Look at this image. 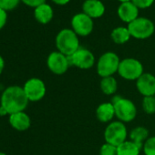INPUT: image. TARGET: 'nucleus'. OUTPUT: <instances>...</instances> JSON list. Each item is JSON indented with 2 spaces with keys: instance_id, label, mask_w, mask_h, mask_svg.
Segmentation results:
<instances>
[{
  "instance_id": "nucleus-1",
  "label": "nucleus",
  "mask_w": 155,
  "mask_h": 155,
  "mask_svg": "<svg viewBox=\"0 0 155 155\" xmlns=\"http://www.w3.org/2000/svg\"><path fill=\"white\" fill-rule=\"evenodd\" d=\"M28 99L26 96L23 87L17 85L8 87L1 95L0 105L4 107L8 115L24 111L28 105Z\"/></svg>"
},
{
  "instance_id": "nucleus-2",
  "label": "nucleus",
  "mask_w": 155,
  "mask_h": 155,
  "mask_svg": "<svg viewBox=\"0 0 155 155\" xmlns=\"http://www.w3.org/2000/svg\"><path fill=\"white\" fill-rule=\"evenodd\" d=\"M111 103L114 106L115 117L118 120L128 123L135 120L137 116V107L131 100L121 97L120 95H114Z\"/></svg>"
},
{
  "instance_id": "nucleus-3",
  "label": "nucleus",
  "mask_w": 155,
  "mask_h": 155,
  "mask_svg": "<svg viewBox=\"0 0 155 155\" xmlns=\"http://www.w3.org/2000/svg\"><path fill=\"white\" fill-rule=\"evenodd\" d=\"M56 47L58 51L69 57L81 48L79 36L72 29L64 28L56 37Z\"/></svg>"
},
{
  "instance_id": "nucleus-4",
  "label": "nucleus",
  "mask_w": 155,
  "mask_h": 155,
  "mask_svg": "<svg viewBox=\"0 0 155 155\" xmlns=\"http://www.w3.org/2000/svg\"><path fill=\"white\" fill-rule=\"evenodd\" d=\"M120 59L119 56L112 51L103 53L96 63L97 73L101 78L112 77L118 73Z\"/></svg>"
},
{
  "instance_id": "nucleus-5",
  "label": "nucleus",
  "mask_w": 155,
  "mask_h": 155,
  "mask_svg": "<svg viewBox=\"0 0 155 155\" xmlns=\"http://www.w3.org/2000/svg\"><path fill=\"white\" fill-rule=\"evenodd\" d=\"M103 137L105 142L118 147L120 144L127 140L129 131L125 123L117 120L107 124L103 132Z\"/></svg>"
},
{
  "instance_id": "nucleus-6",
  "label": "nucleus",
  "mask_w": 155,
  "mask_h": 155,
  "mask_svg": "<svg viewBox=\"0 0 155 155\" xmlns=\"http://www.w3.org/2000/svg\"><path fill=\"white\" fill-rule=\"evenodd\" d=\"M143 73V65L137 58H126L120 60L118 74L123 80L136 81Z\"/></svg>"
},
{
  "instance_id": "nucleus-7",
  "label": "nucleus",
  "mask_w": 155,
  "mask_h": 155,
  "mask_svg": "<svg viewBox=\"0 0 155 155\" xmlns=\"http://www.w3.org/2000/svg\"><path fill=\"white\" fill-rule=\"evenodd\" d=\"M130 36L137 39H146L152 36L155 30L154 24L146 18H138L128 25Z\"/></svg>"
},
{
  "instance_id": "nucleus-8",
  "label": "nucleus",
  "mask_w": 155,
  "mask_h": 155,
  "mask_svg": "<svg viewBox=\"0 0 155 155\" xmlns=\"http://www.w3.org/2000/svg\"><path fill=\"white\" fill-rule=\"evenodd\" d=\"M68 59L70 66H74L82 70L91 68L96 63L93 53L85 48H80L75 53L68 57Z\"/></svg>"
},
{
  "instance_id": "nucleus-9",
  "label": "nucleus",
  "mask_w": 155,
  "mask_h": 155,
  "mask_svg": "<svg viewBox=\"0 0 155 155\" xmlns=\"http://www.w3.org/2000/svg\"><path fill=\"white\" fill-rule=\"evenodd\" d=\"M24 91L29 101H41L47 92L45 82L38 78H31L28 80L23 86Z\"/></svg>"
},
{
  "instance_id": "nucleus-10",
  "label": "nucleus",
  "mask_w": 155,
  "mask_h": 155,
  "mask_svg": "<svg viewBox=\"0 0 155 155\" xmlns=\"http://www.w3.org/2000/svg\"><path fill=\"white\" fill-rule=\"evenodd\" d=\"M47 66L50 72L60 76L68 70L70 63L68 56L60 53L59 51H53L47 58Z\"/></svg>"
},
{
  "instance_id": "nucleus-11",
  "label": "nucleus",
  "mask_w": 155,
  "mask_h": 155,
  "mask_svg": "<svg viewBox=\"0 0 155 155\" xmlns=\"http://www.w3.org/2000/svg\"><path fill=\"white\" fill-rule=\"evenodd\" d=\"M72 30L81 37L89 36L93 30V20L84 13L75 15L71 19Z\"/></svg>"
},
{
  "instance_id": "nucleus-12",
  "label": "nucleus",
  "mask_w": 155,
  "mask_h": 155,
  "mask_svg": "<svg viewBox=\"0 0 155 155\" xmlns=\"http://www.w3.org/2000/svg\"><path fill=\"white\" fill-rule=\"evenodd\" d=\"M138 92L143 97L155 95V76L150 72H144L135 81Z\"/></svg>"
},
{
  "instance_id": "nucleus-13",
  "label": "nucleus",
  "mask_w": 155,
  "mask_h": 155,
  "mask_svg": "<svg viewBox=\"0 0 155 155\" xmlns=\"http://www.w3.org/2000/svg\"><path fill=\"white\" fill-rule=\"evenodd\" d=\"M118 16L123 22L130 24L139 18V8L131 1L121 3L118 8Z\"/></svg>"
},
{
  "instance_id": "nucleus-14",
  "label": "nucleus",
  "mask_w": 155,
  "mask_h": 155,
  "mask_svg": "<svg viewBox=\"0 0 155 155\" xmlns=\"http://www.w3.org/2000/svg\"><path fill=\"white\" fill-rule=\"evenodd\" d=\"M8 122L13 129L18 131H25L31 126V119L25 111L9 115Z\"/></svg>"
},
{
  "instance_id": "nucleus-15",
  "label": "nucleus",
  "mask_w": 155,
  "mask_h": 155,
  "mask_svg": "<svg viewBox=\"0 0 155 155\" xmlns=\"http://www.w3.org/2000/svg\"><path fill=\"white\" fill-rule=\"evenodd\" d=\"M95 115L97 120L101 123H110L115 117V110L111 101L102 102L96 108Z\"/></svg>"
},
{
  "instance_id": "nucleus-16",
  "label": "nucleus",
  "mask_w": 155,
  "mask_h": 155,
  "mask_svg": "<svg viewBox=\"0 0 155 155\" xmlns=\"http://www.w3.org/2000/svg\"><path fill=\"white\" fill-rule=\"evenodd\" d=\"M83 13L91 18H98L103 16L105 7L100 0H86L82 6Z\"/></svg>"
},
{
  "instance_id": "nucleus-17",
  "label": "nucleus",
  "mask_w": 155,
  "mask_h": 155,
  "mask_svg": "<svg viewBox=\"0 0 155 155\" xmlns=\"http://www.w3.org/2000/svg\"><path fill=\"white\" fill-rule=\"evenodd\" d=\"M53 9L52 8L44 3L38 7H37L34 10V17L36 20L40 24H48L53 18Z\"/></svg>"
},
{
  "instance_id": "nucleus-18",
  "label": "nucleus",
  "mask_w": 155,
  "mask_h": 155,
  "mask_svg": "<svg viewBox=\"0 0 155 155\" xmlns=\"http://www.w3.org/2000/svg\"><path fill=\"white\" fill-rule=\"evenodd\" d=\"M142 151V146L127 140L117 147V155H140Z\"/></svg>"
},
{
  "instance_id": "nucleus-19",
  "label": "nucleus",
  "mask_w": 155,
  "mask_h": 155,
  "mask_svg": "<svg viewBox=\"0 0 155 155\" xmlns=\"http://www.w3.org/2000/svg\"><path fill=\"white\" fill-rule=\"evenodd\" d=\"M118 81L115 79V77H106L101 78L100 82V89L101 92L107 96H114L118 91Z\"/></svg>"
},
{
  "instance_id": "nucleus-20",
  "label": "nucleus",
  "mask_w": 155,
  "mask_h": 155,
  "mask_svg": "<svg viewBox=\"0 0 155 155\" xmlns=\"http://www.w3.org/2000/svg\"><path fill=\"white\" fill-rule=\"evenodd\" d=\"M150 137L149 130L144 126H137L134 127L129 132V139L140 145H143V143Z\"/></svg>"
},
{
  "instance_id": "nucleus-21",
  "label": "nucleus",
  "mask_w": 155,
  "mask_h": 155,
  "mask_svg": "<svg viewBox=\"0 0 155 155\" xmlns=\"http://www.w3.org/2000/svg\"><path fill=\"white\" fill-rule=\"evenodd\" d=\"M110 38L114 43H116L118 45H122V44H125L126 42H128L130 40V38H131V36H130V33L128 28L118 27L112 30V32L110 34Z\"/></svg>"
},
{
  "instance_id": "nucleus-22",
  "label": "nucleus",
  "mask_w": 155,
  "mask_h": 155,
  "mask_svg": "<svg viewBox=\"0 0 155 155\" xmlns=\"http://www.w3.org/2000/svg\"><path fill=\"white\" fill-rule=\"evenodd\" d=\"M141 108L142 110L149 115L155 113V97L154 96H149V97H143L141 101Z\"/></svg>"
},
{
  "instance_id": "nucleus-23",
  "label": "nucleus",
  "mask_w": 155,
  "mask_h": 155,
  "mask_svg": "<svg viewBox=\"0 0 155 155\" xmlns=\"http://www.w3.org/2000/svg\"><path fill=\"white\" fill-rule=\"evenodd\" d=\"M144 155H155V136L149 137L142 145Z\"/></svg>"
},
{
  "instance_id": "nucleus-24",
  "label": "nucleus",
  "mask_w": 155,
  "mask_h": 155,
  "mask_svg": "<svg viewBox=\"0 0 155 155\" xmlns=\"http://www.w3.org/2000/svg\"><path fill=\"white\" fill-rule=\"evenodd\" d=\"M99 155H117V147L112 144L104 142L100 148Z\"/></svg>"
},
{
  "instance_id": "nucleus-25",
  "label": "nucleus",
  "mask_w": 155,
  "mask_h": 155,
  "mask_svg": "<svg viewBox=\"0 0 155 155\" xmlns=\"http://www.w3.org/2000/svg\"><path fill=\"white\" fill-rule=\"evenodd\" d=\"M21 0H0V8L5 11L15 9L20 3Z\"/></svg>"
},
{
  "instance_id": "nucleus-26",
  "label": "nucleus",
  "mask_w": 155,
  "mask_h": 155,
  "mask_svg": "<svg viewBox=\"0 0 155 155\" xmlns=\"http://www.w3.org/2000/svg\"><path fill=\"white\" fill-rule=\"evenodd\" d=\"M131 2L138 8H147L153 4L154 0H131Z\"/></svg>"
},
{
  "instance_id": "nucleus-27",
  "label": "nucleus",
  "mask_w": 155,
  "mask_h": 155,
  "mask_svg": "<svg viewBox=\"0 0 155 155\" xmlns=\"http://www.w3.org/2000/svg\"><path fill=\"white\" fill-rule=\"evenodd\" d=\"M21 2L24 3L28 7L36 8L37 7L44 4L46 2V0H21Z\"/></svg>"
},
{
  "instance_id": "nucleus-28",
  "label": "nucleus",
  "mask_w": 155,
  "mask_h": 155,
  "mask_svg": "<svg viewBox=\"0 0 155 155\" xmlns=\"http://www.w3.org/2000/svg\"><path fill=\"white\" fill-rule=\"evenodd\" d=\"M8 20V13L7 11L0 8V30H1L7 24Z\"/></svg>"
},
{
  "instance_id": "nucleus-29",
  "label": "nucleus",
  "mask_w": 155,
  "mask_h": 155,
  "mask_svg": "<svg viewBox=\"0 0 155 155\" xmlns=\"http://www.w3.org/2000/svg\"><path fill=\"white\" fill-rule=\"evenodd\" d=\"M52 1L57 4V5H59V6H64V5H67L70 0H52Z\"/></svg>"
},
{
  "instance_id": "nucleus-30",
  "label": "nucleus",
  "mask_w": 155,
  "mask_h": 155,
  "mask_svg": "<svg viewBox=\"0 0 155 155\" xmlns=\"http://www.w3.org/2000/svg\"><path fill=\"white\" fill-rule=\"evenodd\" d=\"M4 68H5V60H4L3 57L0 55V75L2 74Z\"/></svg>"
},
{
  "instance_id": "nucleus-31",
  "label": "nucleus",
  "mask_w": 155,
  "mask_h": 155,
  "mask_svg": "<svg viewBox=\"0 0 155 155\" xmlns=\"http://www.w3.org/2000/svg\"><path fill=\"white\" fill-rule=\"evenodd\" d=\"M7 115H8V113L6 110V109L4 107H2L1 105H0V117H5Z\"/></svg>"
},
{
  "instance_id": "nucleus-32",
  "label": "nucleus",
  "mask_w": 155,
  "mask_h": 155,
  "mask_svg": "<svg viewBox=\"0 0 155 155\" xmlns=\"http://www.w3.org/2000/svg\"><path fill=\"white\" fill-rule=\"evenodd\" d=\"M119 1L121 3H125V2H130V1H131V0H119Z\"/></svg>"
},
{
  "instance_id": "nucleus-33",
  "label": "nucleus",
  "mask_w": 155,
  "mask_h": 155,
  "mask_svg": "<svg viewBox=\"0 0 155 155\" xmlns=\"http://www.w3.org/2000/svg\"><path fill=\"white\" fill-rule=\"evenodd\" d=\"M0 155H8L7 153H5V152H2V151H0Z\"/></svg>"
},
{
  "instance_id": "nucleus-34",
  "label": "nucleus",
  "mask_w": 155,
  "mask_h": 155,
  "mask_svg": "<svg viewBox=\"0 0 155 155\" xmlns=\"http://www.w3.org/2000/svg\"><path fill=\"white\" fill-rule=\"evenodd\" d=\"M154 97H155V95H154Z\"/></svg>"
}]
</instances>
